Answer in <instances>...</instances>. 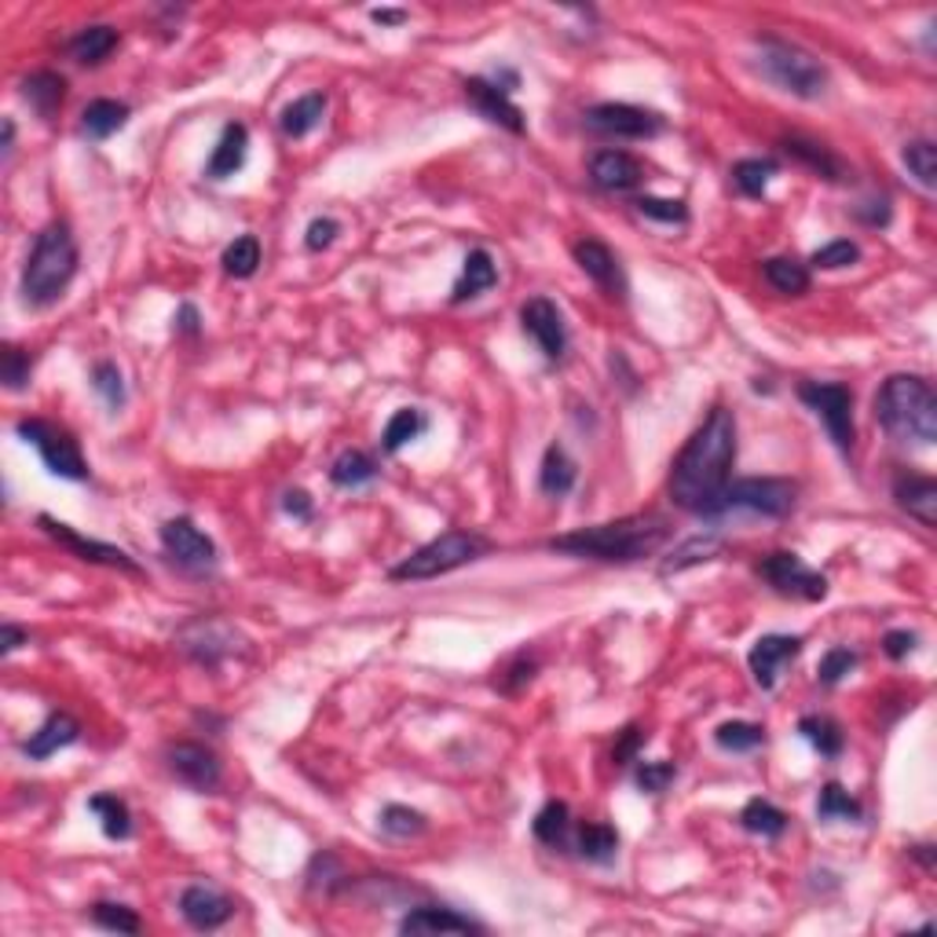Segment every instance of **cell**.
<instances>
[{
    "mask_svg": "<svg viewBox=\"0 0 937 937\" xmlns=\"http://www.w3.org/2000/svg\"><path fill=\"white\" fill-rule=\"evenodd\" d=\"M531 831H535V839L543 842V846H565L568 842V831H571V809L565 806V802H546L543 809H538L535 825H531Z\"/></svg>",
    "mask_w": 937,
    "mask_h": 937,
    "instance_id": "37",
    "label": "cell"
},
{
    "mask_svg": "<svg viewBox=\"0 0 937 937\" xmlns=\"http://www.w3.org/2000/svg\"><path fill=\"white\" fill-rule=\"evenodd\" d=\"M776 173H780V165L773 158H744L733 165V183H736V191L747 198H762Z\"/></svg>",
    "mask_w": 937,
    "mask_h": 937,
    "instance_id": "40",
    "label": "cell"
},
{
    "mask_svg": "<svg viewBox=\"0 0 937 937\" xmlns=\"http://www.w3.org/2000/svg\"><path fill=\"white\" fill-rule=\"evenodd\" d=\"M246 154H249L246 124L232 121L221 132V140H216V147L210 154V165H205V176H210V180H227V176H235L246 165Z\"/></svg>",
    "mask_w": 937,
    "mask_h": 937,
    "instance_id": "25",
    "label": "cell"
},
{
    "mask_svg": "<svg viewBox=\"0 0 937 937\" xmlns=\"http://www.w3.org/2000/svg\"><path fill=\"white\" fill-rule=\"evenodd\" d=\"M88 809L99 817V828H103V835H107V839L124 842L132 835V814H129V806H124L118 795H92Z\"/></svg>",
    "mask_w": 937,
    "mask_h": 937,
    "instance_id": "34",
    "label": "cell"
},
{
    "mask_svg": "<svg viewBox=\"0 0 937 937\" xmlns=\"http://www.w3.org/2000/svg\"><path fill=\"white\" fill-rule=\"evenodd\" d=\"M586 124L601 137L619 140H652L663 132V118L655 110L633 107V103H597L586 110Z\"/></svg>",
    "mask_w": 937,
    "mask_h": 937,
    "instance_id": "11",
    "label": "cell"
},
{
    "mask_svg": "<svg viewBox=\"0 0 937 937\" xmlns=\"http://www.w3.org/2000/svg\"><path fill=\"white\" fill-rule=\"evenodd\" d=\"M893 498L909 517L920 520L923 527L937 524V484L930 476H915V473H901L893 481Z\"/></svg>",
    "mask_w": 937,
    "mask_h": 937,
    "instance_id": "22",
    "label": "cell"
},
{
    "mask_svg": "<svg viewBox=\"0 0 937 937\" xmlns=\"http://www.w3.org/2000/svg\"><path fill=\"white\" fill-rule=\"evenodd\" d=\"M876 422L898 443L930 447L937 440V395L920 373H893L876 392Z\"/></svg>",
    "mask_w": 937,
    "mask_h": 937,
    "instance_id": "3",
    "label": "cell"
},
{
    "mask_svg": "<svg viewBox=\"0 0 937 937\" xmlns=\"http://www.w3.org/2000/svg\"><path fill=\"white\" fill-rule=\"evenodd\" d=\"M12 147H15V121L8 118L4 121V162L12 158Z\"/></svg>",
    "mask_w": 937,
    "mask_h": 937,
    "instance_id": "62",
    "label": "cell"
},
{
    "mask_svg": "<svg viewBox=\"0 0 937 937\" xmlns=\"http://www.w3.org/2000/svg\"><path fill=\"white\" fill-rule=\"evenodd\" d=\"M180 915L194 926V930H221V926L235 915V901L216 887L194 882V887H187L180 893Z\"/></svg>",
    "mask_w": 937,
    "mask_h": 937,
    "instance_id": "19",
    "label": "cell"
},
{
    "mask_svg": "<svg viewBox=\"0 0 937 937\" xmlns=\"http://www.w3.org/2000/svg\"><path fill=\"white\" fill-rule=\"evenodd\" d=\"M755 48H758V74L780 92H787L795 99H820L828 92L831 74L814 51L773 34L755 37Z\"/></svg>",
    "mask_w": 937,
    "mask_h": 937,
    "instance_id": "5",
    "label": "cell"
},
{
    "mask_svg": "<svg viewBox=\"0 0 937 937\" xmlns=\"http://www.w3.org/2000/svg\"><path fill=\"white\" fill-rule=\"evenodd\" d=\"M322 114H327V96H322V92H308V96L294 99V103H289V107L283 110V118H278V124H283V137L305 140L308 132L319 129Z\"/></svg>",
    "mask_w": 937,
    "mask_h": 937,
    "instance_id": "30",
    "label": "cell"
},
{
    "mask_svg": "<svg viewBox=\"0 0 937 937\" xmlns=\"http://www.w3.org/2000/svg\"><path fill=\"white\" fill-rule=\"evenodd\" d=\"M15 432L40 454V462L48 465L51 476L74 481V484L88 481V462H85V454H81L78 440L67 429H59V425H51V422H40V418H23L15 425Z\"/></svg>",
    "mask_w": 937,
    "mask_h": 937,
    "instance_id": "7",
    "label": "cell"
},
{
    "mask_svg": "<svg viewBox=\"0 0 937 937\" xmlns=\"http://www.w3.org/2000/svg\"><path fill=\"white\" fill-rule=\"evenodd\" d=\"M780 147H784L791 158H795L798 165H806V169H814L820 180H828V183H846L850 180V169H846V162L839 158L835 151H828L825 143H817V140H806V137H787L784 143H780Z\"/></svg>",
    "mask_w": 937,
    "mask_h": 937,
    "instance_id": "23",
    "label": "cell"
},
{
    "mask_svg": "<svg viewBox=\"0 0 937 937\" xmlns=\"http://www.w3.org/2000/svg\"><path fill=\"white\" fill-rule=\"evenodd\" d=\"M576 481H579V465L571 462L560 443H549L546 458H543V468H538V487L554 498H565L571 487H576Z\"/></svg>",
    "mask_w": 937,
    "mask_h": 937,
    "instance_id": "29",
    "label": "cell"
},
{
    "mask_svg": "<svg viewBox=\"0 0 937 937\" xmlns=\"http://www.w3.org/2000/svg\"><path fill=\"white\" fill-rule=\"evenodd\" d=\"M798 400L825 422L828 436L835 440L842 454L853 451L857 429H853V392L839 381H806L798 384Z\"/></svg>",
    "mask_w": 937,
    "mask_h": 937,
    "instance_id": "9",
    "label": "cell"
},
{
    "mask_svg": "<svg viewBox=\"0 0 937 937\" xmlns=\"http://www.w3.org/2000/svg\"><path fill=\"white\" fill-rule=\"evenodd\" d=\"M576 846H579V853L586 861L608 864L612 857H616V850H619V835H616V828H608V825H582Z\"/></svg>",
    "mask_w": 937,
    "mask_h": 937,
    "instance_id": "41",
    "label": "cell"
},
{
    "mask_svg": "<svg viewBox=\"0 0 937 937\" xmlns=\"http://www.w3.org/2000/svg\"><path fill=\"white\" fill-rule=\"evenodd\" d=\"M714 744L722 751H733V755H747L755 747L766 744V728L755 725V722H725L714 728Z\"/></svg>",
    "mask_w": 937,
    "mask_h": 937,
    "instance_id": "42",
    "label": "cell"
},
{
    "mask_svg": "<svg viewBox=\"0 0 937 937\" xmlns=\"http://www.w3.org/2000/svg\"><path fill=\"white\" fill-rule=\"evenodd\" d=\"M740 825H744V831H751V835L780 839L787 831V814L780 806H773L769 798H751L740 809Z\"/></svg>",
    "mask_w": 937,
    "mask_h": 937,
    "instance_id": "33",
    "label": "cell"
},
{
    "mask_svg": "<svg viewBox=\"0 0 937 937\" xmlns=\"http://www.w3.org/2000/svg\"><path fill=\"white\" fill-rule=\"evenodd\" d=\"M381 831L392 839H411V835H422L425 831V817L418 814V809L411 806H384L381 809Z\"/></svg>",
    "mask_w": 937,
    "mask_h": 937,
    "instance_id": "47",
    "label": "cell"
},
{
    "mask_svg": "<svg viewBox=\"0 0 937 937\" xmlns=\"http://www.w3.org/2000/svg\"><path fill=\"white\" fill-rule=\"evenodd\" d=\"M129 103L118 99H92L85 114H81V132L88 140H110L114 132H121L129 124Z\"/></svg>",
    "mask_w": 937,
    "mask_h": 937,
    "instance_id": "28",
    "label": "cell"
},
{
    "mask_svg": "<svg viewBox=\"0 0 937 937\" xmlns=\"http://www.w3.org/2000/svg\"><path fill=\"white\" fill-rule=\"evenodd\" d=\"M114 48H118V29L114 26H85L81 34L70 37V56L81 67H99Z\"/></svg>",
    "mask_w": 937,
    "mask_h": 937,
    "instance_id": "31",
    "label": "cell"
},
{
    "mask_svg": "<svg viewBox=\"0 0 937 937\" xmlns=\"http://www.w3.org/2000/svg\"><path fill=\"white\" fill-rule=\"evenodd\" d=\"M78 275V242L67 224H48L37 235L23 268V300L29 308H51Z\"/></svg>",
    "mask_w": 937,
    "mask_h": 937,
    "instance_id": "4",
    "label": "cell"
},
{
    "mask_svg": "<svg viewBox=\"0 0 937 937\" xmlns=\"http://www.w3.org/2000/svg\"><path fill=\"white\" fill-rule=\"evenodd\" d=\"M165 766H169V773L180 780V784L198 791V795H213L224 780L221 758L202 744H173L169 751H165Z\"/></svg>",
    "mask_w": 937,
    "mask_h": 937,
    "instance_id": "14",
    "label": "cell"
},
{
    "mask_svg": "<svg viewBox=\"0 0 937 937\" xmlns=\"http://www.w3.org/2000/svg\"><path fill=\"white\" fill-rule=\"evenodd\" d=\"M671 538V520L655 513H638V517H619L608 524H593L568 531V535L549 538L554 554L582 557V560H605V565H633L652 554H660Z\"/></svg>",
    "mask_w": 937,
    "mask_h": 937,
    "instance_id": "2",
    "label": "cell"
},
{
    "mask_svg": "<svg viewBox=\"0 0 937 937\" xmlns=\"http://www.w3.org/2000/svg\"><path fill=\"white\" fill-rule=\"evenodd\" d=\"M736 465V418L733 411L714 407L703 425L689 436L671 465V502L692 517H717L728 476Z\"/></svg>",
    "mask_w": 937,
    "mask_h": 937,
    "instance_id": "1",
    "label": "cell"
},
{
    "mask_svg": "<svg viewBox=\"0 0 937 937\" xmlns=\"http://www.w3.org/2000/svg\"><path fill=\"white\" fill-rule=\"evenodd\" d=\"M92 389L107 400L110 411L124 407V400H129V395H124V378H121L118 363H96V370H92Z\"/></svg>",
    "mask_w": 937,
    "mask_h": 937,
    "instance_id": "50",
    "label": "cell"
},
{
    "mask_svg": "<svg viewBox=\"0 0 937 937\" xmlns=\"http://www.w3.org/2000/svg\"><path fill=\"white\" fill-rule=\"evenodd\" d=\"M766 283L776 289V294L787 297H802L809 289V268L798 264L795 257H769L762 264Z\"/></svg>",
    "mask_w": 937,
    "mask_h": 937,
    "instance_id": "32",
    "label": "cell"
},
{
    "mask_svg": "<svg viewBox=\"0 0 937 937\" xmlns=\"http://www.w3.org/2000/svg\"><path fill=\"white\" fill-rule=\"evenodd\" d=\"M882 649H887L890 660H904V655L915 649V633L912 630H890L887 638H882Z\"/></svg>",
    "mask_w": 937,
    "mask_h": 937,
    "instance_id": "57",
    "label": "cell"
},
{
    "mask_svg": "<svg viewBox=\"0 0 937 937\" xmlns=\"http://www.w3.org/2000/svg\"><path fill=\"white\" fill-rule=\"evenodd\" d=\"M798 502V484L784 481V476H747V481H728L722 502H717V517L728 509H747V513L762 517H787Z\"/></svg>",
    "mask_w": 937,
    "mask_h": 937,
    "instance_id": "8",
    "label": "cell"
},
{
    "mask_svg": "<svg viewBox=\"0 0 937 937\" xmlns=\"http://www.w3.org/2000/svg\"><path fill=\"white\" fill-rule=\"evenodd\" d=\"M378 476V462L363 451H341L337 462L330 465V481L337 487H363Z\"/></svg>",
    "mask_w": 937,
    "mask_h": 937,
    "instance_id": "39",
    "label": "cell"
},
{
    "mask_svg": "<svg viewBox=\"0 0 937 937\" xmlns=\"http://www.w3.org/2000/svg\"><path fill=\"white\" fill-rule=\"evenodd\" d=\"M857 666V652L853 649H828L825 655H820V666H817V681L820 685H839L846 674Z\"/></svg>",
    "mask_w": 937,
    "mask_h": 937,
    "instance_id": "53",
    "label": "cell"
},
{
    "mask_svg": "<svg viewBox=\"0 0 937 937\" xmlns=\"http://www.w3.org/2000/svg\"><path fill=\"white\" fill-rule=\"evenodd\" d=\"M571 253H576V264L586 272V278H593L612 300H627V275H622L619 268V257L612 253V249L605 242H597V238H579L576 246H571Z\"/></svg>",
    "mask_w": 937,
    "mask_h": 937,
    "instance_id": "16",
    "label": "cell"
},
{
    "mask_svg": "<svg viewBox=\"0 0 937 937\" xmlns=\"http://www.w3.org/2000/svg\"><path fill=\"white\" fill-rule=\"evenodd\" d=\"M590 180L608 194H627L644 180V169L633 154L608 147V151H597L590 158Z\"/></svg>",
    "mask_w": 937,
    "mask_h": 937,
    "instance_id": "20",
    "label": "cell"
},
{
    "mask_svg": "<svg viewBox=\"0 0 937 937\" xmlns=\"http://www.w3.org/2000/svg\"><path fill=\"white\" fill-rule=\"evenodd\" d=\"M370 19H373V23H381V26H395V23H403V19H407V12H395V8H378V12H370Z\"/></svg>",
    "mask_w": 937,
    "mask_h": 937,
    "instance_id": "61",
    "label": "cell"
},
{
    "mask_svg": "<svg viewBox=\"0 0 937 937\" xmlns=\"http://www.w3.org/2000/svg\"><path fill=\"white\" fill-rule=\"evenodd\" d=\"M674 776H678V766L674 762H641L638 773H633L638 787L649 791V795H663V791L674 784Z\"/></svg>",
    "mask_w": 937,
    "mask_h": 937,
    "instance_id": "54",
    "label": "cell"
},
{
    "mask_svg": "<svg viewBox=\"0 0 937 937\" xmlns=\"http://www.w3.org/2000/svg\"><path fill=\"white\" fill-rule=\"evenodd\" d=\"M861 814H864L861 802L853 798L842 784H835V780L820 787V798H817V817L820 820H861Z\"/></svg>",
    "mask_w": 937,
    "mask_h": 937,
    "instance_id": "44",
    "label": "cell"
},
{
    "mask_svg": "<svg viewBox=\"0 0 937 937\" xmlns=\"http://www.w3.org/2000/svg\"><path fill=\"white\" fill-rule=\"evenodd\" d=\"M498 283V264L487 249H468L462 275L451 289V305H465V300H476L481 294H487Z\"/></svg>",
    "mask_w": 937,
    "mask_h": 937,
    "instance_id": "24",
    "label": "cell"
},
{
    "mask_svg": "<svg viewBox=\"0 0 937 937\" xmlns=\"http://www.w3.org/2000/svg\"><path fill=\"white\" fill-rule=\"evenodd\" d=\"M283 509L289 517H297V520H311V498H308V491H286L283 495Z\"/></svg>",
    "mask_w": 937,
    "mask_h": 937,
    "instance_id": "58",
    "label": "cell"
},
{
    "mask_svg": "<svg viewBox=\"0 0 937 937\" xmlns=\"http://www.w3.org/2000/svg\"><path fill=\"white\" fill-rule=\"evenodd\" d=\"M92 923L103 926L110 934H140L143 923L140 915L129 909V904H118V901H96L92 904Z\"/></svg>",
    "mask_w": 937,
    "mask_h": 937,
    "instance_id": "45",
    "label": "cell"
},
{
    "mask_svg": "<svg viewBox=\"0 0 937 937\" xmlns=\"http://www.w3.org/2000/svg\"><path fill=\"white\" fill-rule=\"evenodd\" d=\"M717 554H722V538H717V535H696L671 560H666L663 571H666V576H671V571H685L692 565H703V560H714Z\"/></svg>",
    "mask_w": 937,
    "mask_h": 937,
    "instance_id": "46",
    "label": "cell"
},
{
    "mask_svg": "<svg viewBox=\"0 0 937 937\" xmlns=\"http://www.w3.org/2000/svg\"><path fill=\"white\" fill-rule=\"evenodd\" d=\"M40 527H45L48 538H56L62 549H70L78 560H88V565H103V568H118V571H129V576H140V565L132 560L124 549L110 546V543H99V538H85L78 535L70 524H62L56 517H40Z\"/></svg>",
    "mask_w": 937,
    "mask_h": 937,
    "instance_id": "13",
    "label": "cell"
},
{
    "mask_svg": "<svg viewBox=\"0 0 937 937\" xmlns=\"http://www.w3.org/2000/svg\"><path fill=\"white\" fill-rule=\"evenodd\" d=\"M638 213L641 216H649V221H660V224H689V210H685V202L681 198H652V194H644V198H638Z\"/></svg>",
    "mask_w": 937,
    "mask_h": 937,
    "instance_id": "49",
    "label": "cell"
},
{
    "mask_svg": "<svg viewBox=\"0 0 937 937\" xmlns=\"http://www.w3.org/2000/svg\"><path fill=\"white\" fill-rule=\"evenodd\" d=\"M400 934H484V923L443 909V904H422L400 920Z\"/></svg>",
    "mask_w": 937,
    "mask_h": 937,
    "instance_id": "21",
    "label": "cell"
},
{
    "mask_svg": "<svg viewBox=\"0 0 937 937\" xmlns=\"http://www.w3.org/2000/svg\"><path fill=\"white\" fill-rule=\"evenodd\" d=\"M425 414L418 411V407H400L389 418V425H384V432H381V447L389 454H395V451H403V447H407L411 440H418V436L425 432Z\"/></svg>",
    "mask_w": 937,
    "mask_h": 937,
    "instance_id": "35",
    "label": "cell"
},
{
    "mask_svg": "<svg viewBox=\"0 0 937 937\" xmlns=\"http://www.w3.org/2000/svg\"><path fill=\"white\" fill-rule=\"evenodd\" d=\"M221 264L232 278H253L260 268V242L253 235H238L235 242L224 249Z\"/></svg>",
    "mask_w": 937,
    "mask_h": 937,
    "instance_id": "43",
    "label": "cell"
},
{
    "mask_svg": "<svg viewBox=\"0 0 937 937\" xmlns=\"http://www.w3.org/2000/svg\"><path fill=\"white\" fill-rule=\"evenodd\" d=\"M520 327L531 341L538 345V352L549 359V363H560L568 356V327H565V316L560 308L554 305L549 297H531L524 300L520 308Z\"/></svg>",
    "mask_w": 937,
    "mask_h": 937,
    "instance_id": "12",
    "label": "cell"
},
{
    "mask_svg": "<svg viewBox=\"0 0 937 937\" xmlns=\"http://www.w3.org/2000/svg\"><path fill=\"white\" fill-rule=\"evenodd\" d=\"M755 571L776 593H784V597H798V601H825L828 597V579L809 568L798 554H787V549L762 557L755 565Z\"/></svg>",
    "mask_w": 937,
    "mask_h": 937,
    "instance_id": "10",
    "label": "cell"
},
{
    "mask_svg": "<svg viewBox=\"0 0 937 937\" xmlns=\"http://www.w3.org/2000/svg\"><path fill=\"white\" fill-rule=\"evenodd\" d=\"M81 736V725L74 722L70 714H51L45 725L37 728V733H29V740L23 744V751L34 758V762H45V758L59 755L62 747L78 744Z\"/></svg>",
    "mask_w": 937,
    "mask_h": 937,
    "instance_id": "26",
    "label": "cell"
},
{
    "mask_svg": "<svg viewBox=\"0 0 937 937\" xmlns=\"http://www.w3.org/2000/svg\"><path fill=\"white\" fill-rule=\"evenodd\" d=\"M198 322H202V319H198V308L194 305H180V311H176V330L187 333V337H198V330H202Z\"/></svg>",
    "mask_w": 937,
    "mask_h": 937,
    "instance_id": "60",
    "label": "cell"
},
{
    "mask_svg": "<svg viewBox=\"0 0 937 937\" xmlns=\"http://www.w3.org/2000/svg\"><path fill=\"white\" fill-rule=\"evenodd\" d=\"M535 671H538V660L535 655H527V652H520V655H513V660H509L506 666H502V674H498V689L502 692H509V696H517L520 689H524V685H531V678H535Z\"/></svg>",
    "mask_w": 937,
    "mask_h": 937,
    "instance_id": "51",
    "label": "cell"
},
{
    "mask_svg": "<svg viewBox=\"0 0 937 937\" xmlns=\"http://www.w3.org/2000/svg\"><path fill=\"white\" fill-rule=\"evenodd\" d=\"M798 733L806 736V744L814 747L820 758H839L842 755V728L831 722V717H820V714H809L798 722Z\"/></svg>",
    "mask_w": 937,
    "mask_h": 937,
    "instance_id": "38",
    "label": "cell"
},
{
    "mask_svg": "<svg viewBox=\"0 0 937 937\" xmlns=\"http://www.w3.org/2000/svg\"><path fill=\"white\" fill-rule=\"evenodd\" d=\"M341 235V224L333 221V216H316V221L308 224V235H305V246L311 249V253H322V249L333 246V238Z\"/></svg>",
    "mask_w": 937,
    "mask_h": 937,
    "instance_id": "55",
    "label": "cell"
},
{
    "mask_svg": "<svg viewBox=\"0 0 937 937\" xmlns=\"http://www.w3.org/2000/svg\"><path fill=\"white\" fill-rule=\"evenodd\" d=\"M802 652V638H795V633H766V638H758L751 644V652H747V666H751L758 689H773L780 671L795 660V655Z\"/></svg>",
    "mask_w": 937,
    "mask_h": 937,
    "instance_id": "18",
    "label": "cell"
},
{
    "mask_svg": "<svg viewBox=\"0 0 937 937\" xmlns=\"http://www.w3.org/2000/svg\"><path fill=\"white\" fill-rule=\"evenodd\" d=\"M23 99L37 110V118L51 121L59 114L62 99H67V78L56 74V70H37V74H29L23 81Z\"/></svg>",
    "mask_w": 937,
    "mask_h": 937,
    "instance_id": "27",
    "label": "cell"
},
{
    "mask_svg": "<svg viewBox=\"0 0 937 937\" xmlns=\"http://www.w3.org/2000/svg\"><path fill=\"white\" fill-rule=\"evenodd\" d=\"M26 641L29 638L15 627V622H4V627H0V652H4V655H12L15 649H23Z\"/></svg>",
    "mask_w": 937,
    "mask_h": 937,
    "instance_id": "59",
    "label": "cell"
},
{
    "mask_svg": "<svg viewBox=\"0 0 937 937\" xmlns=\"http://www.w3.org/2000/svg\"><path fill=\"white\" fill-rule=\"evenodd\" d=\"M29 356L19 345H4V352H0V378H4L8 392H23L26 381H29Z\"/></svg>",
    "mask_w": 937,
    "mask_h": 937,
    "instance_id": "52",
    "label": "cell"
},
{
    "mask_svg": "<svg viewBox=\"0 0 937 937\" xmlns=\"http://www.w3.org/2000/svg\"><path fill=\"white\" fill-rule=\"evenodd\" d=\"M491 543L476 531H462V527H451L443 535H436L432 543H425L422 549H414L407 560H400L389 579L392 582H429V579H440L447 571H458L473 560H481Z\"/></svg>",
    "mask_w": 937,
    "mask_h": 937,
    "instance_id": "6",
    "label": "cell"
},
{
    "mask_svg": "<svg viewBox=\"0 0 937 937\" xmlns=\"http://www.w3.org/2000/svg\"><path fill=\"white\" fill-rule=\"evenodd\" d=\"M861 260V246L850 242V238H835V242L820 246L814 257H809V264L820 268V272H839V268H850Z\"/></svg>",
    "mask_w": 937,
    "mask_h": 937,
    "instance_id": "48",
    "label": "cell"
},
{
    "mask_svg": "<svg viewBox=\"0 0 937 937\" xmlns=\"http://www.w3.org/2000/svg\"><path fill=\"white\" fill-rule=\"evenodd\" d=\"M465 99L473 103L476 110H481V118L502 124V129H509L513 137H524V132H527L524 110H520L517 103H513V96H509L506 88H498L495 81H487V78H468V81H465Z\"/></svg>",
    "mask_w": 937,
    "mask_h": 937,
    "instance_id": "17",
    "label": "cell"
},
{
    "mask_svg": "<svg viewBox=\"0 0 937 937\" xmlns=\"http://www.w3.org/2000/svg\"><path fill=\"white\" fill-rule=\"evenodd\" d=\"M162 546L176 565L187 571H205L216 565V546L202 527H194V520L176 517L162 524Z\"/></svg>",
    "mask_w": 937,
    "mask_h": 937,
    "instance_id": "15",
    "label": "cell"
},
{
    "mask_svg": "<svg viewBox=\"0 0 937 937\" xmlns=\"http://www.w3.org/2000/svg\"><path fill=\"white\" fill-rule=\"evenodd\" d=\"M901 162H904V169H909V176L923 187V191H934V187H937V147L930 140L904 143Z\"/></svg>",
    "mask_w": 937,
    "mask_h": 937,
    "instance_id": "36",
    "label": "cell"
},
{
    "mask_svg": "<svg viewBox=\"0 0 937 937\" xmlns=\"http://www.w3.org/2000/svg\"><path fill=\"white\" fill-rule=\"evenodd\" d=\"M644 744V733L638 725H630V728H622V736H619V744H616V751H612V762L616 766H630V762H638V747Z\"/></svg>",
    "mask_w": 937,
    "mask_h": 937,
    "instance_id": "56",
    "label": "cell"
}]
</instances>
